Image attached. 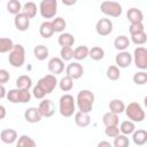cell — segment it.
<instances>
[{"mask_svg":"<svg viewBox=\"0 0 147 147\" xmlns=\"http://www.w3.org/2000/svg\"><path fill=\"white\" fill-rule=\"evenodd\" d=\"M94 99H95L94 94L90 90L79 91L78 94H77V98H76V103H77V107H78L79 111L90 114L93 109Z\"/></svg>","mask_w":147,"mask_h":147,"instance_id":"cell-1","label":"cell"},{"mask_svg":"<svg viewBox=\"0 0 147 147\" xmlns=\"http://www.w3.org/2000/svg\"><path fill=\"white\" fill-rule=\"evenodd\" d=\"M76 109V100L71 94H63L59 100V110L63 117H70Z\"/></svg>","mask_w":147,"mask_h":147,"instance_id":"cell-2","label":"cell"},{"mask_svg":"<svg viewBox=\"0 0 147 147\" xmlns=\"http://www.w3.org/2000/svg\"><path fill=\"white\" fill-rule=\"evenodd\" d=\"M8 61H9V64L11 67L21 68L25 62V49H24V47L20 44H17V45L14 44L13 49L9 52Z\"/></svg>","mask_w":147,"mask_h":147,"instance_id":"cell-3","label":"cell"},{"mask_svg":"<svg viewBox=\"0 0 147 147\" xmlns=\"http://www.w3.org/2000/svg\"><path fill=\"white\" fill-rule=\"evenodd\" d=\"M125 114L129 117V121L131 122H142L146 117L145 110L142 109V107L138 103V102H130L127 106H125Z\"/></svg>","mask_w":147,"mask_h":147,"instance_id":"cell-4","label":"cell"},{"mask_svg":"<svg viewBox=\"0 0 147 147\" xmlns=\"http://www.w3.org/2000/svg\"><path fill=\"white\" fill-rule=\"evenodd\" d=\"M6 98L11 103H26L31 100V93L29 90H21V88H13L7 92Z\"/></svg>","mask_w":147,"mask_h":147,"instance_id":"cell-5","label":"cell"},{"mask_svg":"<svg viewBox=\"0 0 147 147\" xmlns=\"http://www.w3.org/2000/svg\"><path fill=\"white\" fill-rule=\"evenodd\" d=\"M40 15L44 18H52L55 16L57 11V2L56 0H42L39 5Z\"/></svg>","mask_w":147,"mask_h":147,"instance_id":"cell-6","label":"cell"},{"mask_svg":"<svg viewBox=\"0 0 147 147\" xmlns=\"http://www.w3.org/2000/svg\"><path fill=\"white\" fill-rule=\"evenodd\" d=\"M101 11L110 17H118L122 14V6L116 1H103L100 5Z\"/></svg>","mask_w":147,"mask_h":147,"instance_id":"cell-7","label":"cell"},{"mask_svg":"<svg viewBox=\"0 0 147 147\" xmlns=\"http://www.w3.org/2000/svg\"><path fill=\"white\" fill-rule=\"evenodd\" d=\"M57 83H59V82H57L56 77L51 74V75H46V76L41 77V78L38 80L37 86H39V87L42 90V92H44L45 94H49V93H52V92L54 91V88L56 87Z\"/></svg>","mask_w":147,"mask_h":147,"instance_id":"cell-8","label":"cell"},{"mask_svg":"<svg viewBox=\"0 0 147 147\" xmlns=\"http://www.w3.org/2000/svg\"><path fill=\"white\" fill-rule=\"evenodd\" d=\"M133 61L137 68L141 69L142 71L147 69V49L142 46H139L133 52Z\"/></svg>","mask_w":147,"mask_h":147,"instance_id":"cell-9","label":"cell"},{"mask_svg":"<svg viewBox=\"0 0 147 147\" xmlns=\"http://www.w3.org/2000/svg\"><path fill=\"white\" fill-rule=\"evenodd\" d=\"M96 33L99 36H108L113 32V22L109 18H100L95 25Z\"/></svg>","mask_w":147,"mask_h":147,"instance_id":"cell-10","label":"cell"},{"mask_svg":"<svg viewBox=\"0 0 147 147\" xmlns=\"http://www.w3.org/2000/svg\"><path fill=\"white\" fill-rule=\"evenodd\" d=\"M65 74L68 77H70L72 80L79 79L84 74V68L78 62H71L65 68Z\"/></svg>","mask_w":147,"mask_h":147,"instance_id":"cell-11","label":"cell"},{"mask_svg":"<svg viewBox=\"0 0 147 147\" xmlns=\"http://www.w3.org/2000/svg\"><path fill=\"white\" fill-rule=\"evenodd\" d=\"M38 110H39L41 117H52L55 113V106L52 100L46 99V100L40 101V103L38 106Z\"/></svg>","mask_w":147,"mask_h":147,"instance_id":"cell-12","label":"cell"},{"mask_svg":"<svg viewBox=\"0 0 147 147\" xmlns=\"http://www.w3.org/2000/svg\"><path fill=\"white\" fill-rule=\"evenodd\" d=\"M14 24H15V28L18 31H26L29 29V26H30V18L23 11H21L20 14L15 15Z\"/></svg>","mask_w":147,"mask_h":147,"instance_id":"cell-13","label":"cell"},{"mask_svg":"<svg viewBox=\"0 0 147 147\" xmlns=\"http://www.w3.org/2000/svg\"><path fill=\"white\" fill-rule=\"evenodd\" d=\"M115 62H116L117 68H123V69L127 68V67H130V64L132 62V55L127 51L119 52L115 57Z\"/></svg>","mask_w":147,"mask_h":147,"instance_id":"cell-14","label":"cell"},{"mask_svg":"<svg viewBox=\"0 0 147 147\" xmlns=\"http://www.w3.org/2000/svg\"><path fill=\"white\" fill-rule=\"evenodd\" d=\"M48 70L52 72V75H59V74H62L63 70H64V62L60 59V57H52L49 61H48Z\"/></svg>","mask_w":147,"mask_h":147,"instance_id":"cell-15","label":"cell"},{"mask_svg":"<svg viewBox=\"0 0 147 147\" xmlns=\"http://www.w3.org/2000/svg\"><path fill=\"white\" fill-rule=\"evenodd\" d=\"M24 118L29 123H38L41 119V115L37 107H30L24 111Z\"/></svg>","mask_w":147,"mask_h":147,"instance_id":"cell-16","label":"cell"},{"mask_svg":"<svg viewBox=\"0 0 147 147\" xmlns=\"http://www.w3.org/2000/svg\"><path fill=\"white\" fill-rule=\"evenodd\" d=\"M0 139L2 142L7 144V145L14 144L17 140V132L14 129H5L0 133Z\"/></svg>","mask_w":147,"mask_h":147,"instance_id":"cell-17","label":"cell"},{"mask_svg":"<svg viewBox=\"0 0 147 147\" xmlns=\"http://www.w3.org/2000/svg\"><path fill=\"white\" fill-rule=\"evenodd\" d=\"M126 16H127V20L131 22V24H134V23H142L144 21V14L140 9L138 8H130L126 13Z\"/></svg>","mask_w":147,"mask_h":147,"instance_id":"cell-18","label":"cell"},{"mask_svg":"<svg viewBox=\"0 0 147 147\" xmlns=\"http://www.w3.org/2000/svg\"><path fill=\"white\" fill-rule=\"evenodd\" d=\"M75 123L79 127H86V126H88L91 124V116H90V114L77 111L75 114Z\"/></svg>","mask_w":147,"mask_h":147,"instance_id":"cell-19","label":"cell"},{"mask_svg":"<svg viewBox=\"0 0 147 147\" xmlns=\"http://www.w3.org/2000/svg\"><path fill=\"white\" fill-rule=\"evenodd\" d=\"M132 140L138 146L145 145L147 142V131L146 130H142V129H139V130L134 131L132 133Z\"/></svg>","mask_w":147,"mask_h":147,"instance_id":"cell-20","label":"cell"},{"mask_svg":"<svg viewBox=\"0 0 147 147\" xmlns=\"http://www.w3.org/2000/svg\"><path fill=\"white\" fill-rule=\"evenodd\" d=\"M57 42L62 47H71L75 44V37L69 32H64L59 36Z\"/></svg>","mask_w":147,"mask_h":147,"instance_id":"cell-21","label":"cell"},{"mask_svg":"<svg viewBox=\"0 0 147 147\" xmlns=\"http://www.w3.org/2000/svg\"><path fill=\"white\" fill-rule=\"evenodd\" d=\"M129 46H130V40H129V38H127L126 36H124V34L116 37L115 40H114V47H115L117 51H119V52L125 51Z\"/></svg>","mask_w":147,"mask_h":147,"instance_id":"cell-22","label":"cell"},{"mask_svg":"<svg viewBox=\"0 0 147 147\" xmlns=\"http://www.w3.org/2000/svg\"><path fill=\"white\" fill-rule=\"evenodd\" d=\"M109 110H110V113H114V114H116V115H119V114H122L124 110H125V105H124V102L122 101V100H119V99H114V100H111L110 102H109Z\"/></svg>","mask_w":147,"mask_h":147,"instance_id":"cell-23","label":"cell"},{"mask_svg":"<svg viewBox=\"0 0 147 147\" xmlns=\"http://www.w3.org/2000/svg\"><path fill=\"white\" fill-rule=\"evenodd\" d=\"M102 123L105 124V126H117L119 123L118 115L108 111L102 116Z\"/></svg>","mask_w":147,"mask_h":147,"instance_id":"cell-24","label":"cell"},{"mask_svg":"<svg viewBox=\"0 0 147 147\" xmlns=\"http://www.w3.org/2000/svg\"><path fill=\"white\" fill-rule=\"evenodd\" d=\"M39 33L42 38L45 39H48L53 36L54 33V30H53V26H52V23L48 22V21H45L40 24V28H39Z\"/></svg>","mask_w":147,"mask_h":147,"instance_id":"cell-25","label":"cell"},{"mask_svg":"<svg viewBox=\"0 0 147 147\" xmlns=\"http://www.w3.org/2000/svg\"><path fill=\"white\" fill-rule=\"evenodd\" d=\"M48 54H49V51L45 45H38L33 48V55L39 61L46 60L48 57Z\"/></svg>","mask_w":147,"mask_h":147,"instance_id":"cell-26","label":"cell"},{"mask_svg":"<svg viewBox=\"0 0 147 147\" xmlns=\"http://www.w3.org/2000/svg\"><path fill=\"white\" fill-rule=\"evenodd\" d=\"M32 86V79L28 75H22L16 79V88L29 90Z\"/></svg>","mask_w":147,"mask_h":147,"instance_id":"cell-27","label":"cell"},{"mask_svg":"<svg viewBox=\"0 0 147 147\" xmlns=\"http://www.w3.org/2000/svg\"><path fill=\"white\" fill-rule=\"evenodd\" d=\"M22 10L23 13L29 17V18H33L36 15H37V5L32 1H29V2H25L22 7Z\"/></svg>","mask_w":147,"mask_h":147,"instance_id":"cell-28","label":"cell"},{"mask_svg":"<svg viewBox=\"0 0 147 147\" xmlns=\"http://www.w3.org/2000/svg\"><path fill=\"white\" fill-rule=\"evenodd\" d=\"M118 129H119V132H122V134L129 136V134H132L136 131V125L131 121H124V122L121 123V126Z\"/></svg>","mask_w":147,"mask_h":147,"instance_id":"cell-29","label":"cell"},{"mask_svg":"<svg viewBox=\"0 0 147 147\" xmlns=\"http://www.w3.org/2000/svg\"><path fill=\"white\" fill-rule=\"evenodd\" d=\"M88 56V47L87 46H78L74 49V59L77 61L85 60Z\"/></svg>","mask_w":147,"mask_h":147,"instance_id":"cell-30","label":"cell"},{"mask_svg":"<svg viewBox=\"0 0 147 147\" xmlns=\"http://www.w3.org/2000/svg\"><path fill=\"white\" fill-rule=\"evenodd\" d=\"M16 147H37V145H36V141L31 137L23 134L18 138Z\"/></svg>","mask_w":147,"mask_h":147,"instance_id":"cell-31","label":"cell"},{"mask_svg":"<svg viewBox=\"0 0 147 147\" xmlns=\"http://www.w3.org/2000/svg\"><path fill=\"white\" fill-rule=\"evenodd\" d=\"M88 56L94 61H100L105 57V51L99 46H94L91 49H88Z\"/></svg>","mask_w":147,"mask_h":147,"instance_id":"cell-32","label":"cell"},{"mask_svg":"<svg viewBox=\"0 0 147 147\" xmlns=\"http://www.w3.org/2000/svg\"><path fill=\"white\" fill-rule=\"evenodd\" d=\"M7 10L13 15H17L22 10V3L18 0H9L7 2Z\"/></svg>","mask_w":147,"mask_h":147,"instance_id":"cell-33","label":"cell"},{"mask_svg":"<svg viewBox=\"0 0 147 147\" xmlns=\"http://www.w3.org/2000/svg\"><path fill=\"white\" fill-rule=\"evenodd\" d=\"M57 84H59L61 91H63V92H69V91H71L72 87H74V80H72L70 77H68V76L62 77L61 80H60Z\"/></svg>","mask_w":147,"mask_h":147,"instance_id":"cell-34","label":"cell"},{"mask_svg":"<svg viewBox=\"0 0 147 147\" xmlns=\"http://www.w3.org/2000/svg\"><path fill=\"white\" fill-rule=\"evenodd\" d=\"M14 47L10 38H0V53H9Z\"/></svg>","mask_w":147,"mask_h":147,"instance_id":"cell-35","label":"cell"},{"mask_svg":"<svg viewBox=\"0 0 147 147\" xmlns=\"http://www.w3.org/2000/svg\"><path fill=\"white\" fill-rule=\"evenodd\" d=\"M51 23H52L54 32H62L67 26V23H65L64 18H62V17H55Z\"/></svg>","mask_w":147,"mask_h":147,"instance_id":"cell-36","label":"cell"},{"mask_svg":"<svg viewBox=\"0 0 147 147\" xmlns=\"http://www.w3.org/2000/svg\"><path fill=\"white\" fill-rule=\"evenodd\" d=\"M129 145H130V140L124 134H118L117 137L114 138L113 147H129Z\"/></svg>","mask_w":147,"mask_h":147,"instance_id":"cell-37","label":"cell"},{"mask_svg":"<svg viewBox=\"0 0 147 147\" xmlns=\"http://www.w3.org/2000/svg\"><path fill=\"white\" fill-rule=\"evenodd\" d=\"M106 75H107V78L110 79V80H117V79L121 77L119 69H118L116 65H110V67H108Z\"/></svg>","mask_w":147,"mask_h":147,"instance_id":"cell-38","label":"cell"},{"mask_svg":"<svg viewBox=\"0 0 147 147\" xmlns=\"http://www.w3.org/2000/svg\"><path fill=\"white\" fill-rule=\"evenodd\" d=\"M60 55H61V60L64 61H70L71 59H74V49L72 47H62L60 51Z\"/></svg>","mask_w":147,"mask_h":147,"instance_id":"cell-39","label":"cell"},{"mask_svg":"<svg viewBox=\"0 0 147 147\" xmlns=\"http://www.w3.org/2000/svg\"><path fill=\"white\" fill-rule=\"evenodd\" d=\"M131 40L136 45H144L147 41V34H146L145 31L140 32V33H137V34H132L131 36Z\"/></svg>","mask_w":147,"mask_h":147,"instance_id":"cell-40","label":"cell"},{"mask_svg":"<svg viewBox=\"0 0 147 147\" xmlns=\"http://www.w3.org/2000/svg\"><path fill=\"white\" fill-rule=\"evenodd\" d=\"M132 79L137 85H145L147 83V74L145 71H138L133 75Z\"/></svg>","mask_w":147,"mask_h":147,"instance_id":"cell-41","label":"cell"},{"mask_svg":"<svg viewBox=\"0 0 147 147\" xmlns=\"http://www.w3.org/2000/svg\"><path fill=\"white\" fill-rule=\"evenodd\" d=\"M129 31H130V34H137V33H140V32H144L145 31V26L142 23H134V24H131L130 28H129Z\"/></svg>","mask_w":147,"mask_h":147,"instance_id":"cell-42","label":"cell"},{"mask_svg":"<svg viewBox=\"0 0 147 147\" xmlns=\"http://www.w3.org/2000/svg\"><path fill=\"white\" fill-rule=\"evenodd\" d=\"M105 133L109 138H115L119 134V129H118V126H106Z\"/></svg>","mask_w":147,"mask_h":147,"instance_id":"cell-43","label":"cell"},{"mask_svg":"<svg viewBox=\"0 0 147 147\" xmlns=\"http://www.w3.org/2000/svg\"><path fill=\"white\" fill-rule=\"evenodd\" d=\"M9 78H10L9 72L6 69H0V84L3 85L6 83H8L9 82Z\"/></svg>","mask_w":147,"mask_h":147,"instance_id":"cell-44","label":"cell"},{"mask_svg":"<svg viewBox=\"0 0 147 147\" xmlns=\"http://www.w3.org/2000/svg\"><path fill=\"white\" fill-rule=\"evenodd\" d=\"M32 93H33V96H34L36 99H44V98H45V95H46V94L42 92V90H41L39 86H37V85L33 87Z\"/></svg>","mask_w":147,"mask_h":147,"instance_id":"cell-45","label":"cell"},{"mask_svg":"<svg viewBox=\"0 0 147 147\" xmlns=\"http://www.w3.org/2000/svg\"><path fill=\"white\" fill-rule=\"evenodd\" d=\"M96 147H113V145H111L109 141L102 140V141H100V142L98 144V146H96Z\"/></svg>","mask_w":147,"mask_h":147,"instance_id":"cell-46","label":"cell"},{"mask_svg":"<svg viewBox=\"0 0 147 147\" xmlns=\"http://www.w3.org/2000/svg\"><path fill=\"white\" fill-rule=\"evenodd\" d=\"M6 95H7V91H6L5 86L0 84V99H3V98H6Z\"/></svg>","mask_w":147,"mask_h":147,"instance_id":"cell-47","label":"cell"},{"mask_svg":"<svg viewBox=\"0 0 147 147\" xmlns=\"http://www.w3.org/2000/svg\"><path fill=\"white\" fill-rule=\"evenodd\" d=\"M6 114H7L6 108H5L2 105H0V119H3V118L6 117Z\"/></svg>","mask_w":147,"mask_h":147,"instance_id":"cell-48","label":"cell"},{"mask_svg":"<svg viewBox=\"0 0 147 147\" xmlns=\"http://www.w3.org/2000/svg\"><path fill=\"white\" fill-rule=\"evenodd\" d=\"M75 3H76V0H71V1L63 0V5H67V6H71V5H75Z\"/></svg>","mask_w":147,"mask_h":147,"instance_id":"cell-49","label":"cell"}]
</instances>
